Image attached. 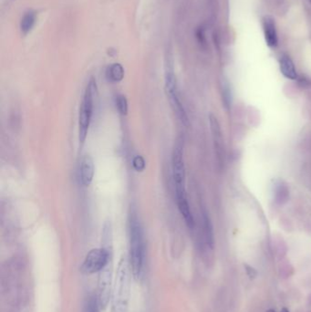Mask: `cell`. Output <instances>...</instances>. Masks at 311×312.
I'll list each match as a JSON object with an SVG mask.
<instances>
[{"mask_svg":"<svg viewBox=\"0 0 311 312\" xmlns=\"http://www.w3.org/2000/svg\"><path fill=\"white\" fill-rule=\"evenodd\" d=\"M275 312L274 310H268V311H267V312Z\"/></svg>","mask_w":311,"mask_h":312,"instance_id":"cell-22","label":"cell"},{"mask_svg":"<svg viewBox=\"0 0 311 312\" xmlns=\"http://www.w3.org/2000/svg\"><path fill=\"white\" fill-rule=\"evenodd\" d=\"M129 240H130V266L133 277L141 279L143 275L145 248L142 225L136 213L131 211L129 216Z\"/></svg>","mask_w":311,"mask_h":312,"instance_id":"cell-1","label":"cell"},{"mask_svg":"<svg viewBox=\"0 0 311 312\" xmlns=\"http://www.w3.org/2000/svg\"><path fill=\"white\" fill-rule=\"evenodd\" d=\"M276 192H277V197H277L276 198L277 202H279V204H283L287 201L288 196H289V190L286 186L279 185Z\"/></svg>","mask_w":311,"mask_h":312,"instance_id":"cell-16","label":"cell"},{"mask_svg":"<svg viewBox=\"0 0 311 312\" xmlns=\"http://www.w3.org/2000/svg\"><path fill=\"white\" fill-rule=\"evenodd\" d=\"M100 310H101V307L99 304L98 297L91 296L88 300L85 312H100Z\"/></svg>","mask_w":311,"mask_h":312,"instance_id":"cell-15","label":"cell"},{"mask_svg":"<svg viewBox=\"0 0 311 312\" xmlns=\"http://www.w3.org/2000/svg\"><path fill=\"white\" fill-rule=\"evenodd\" d=\"M110 261V255L108 247L94 248L89 252L82 263L81 270L85 275L101 272Z\"/></svg>","mask_w":311,"mask_h":312,"instance_id":"cell-4","label":"cell"},{"mask_svg":"<svg viewBox=\"0 0 311 312\" xmlns=\"http://www.w3.org/2000/svg\"><path fill=\"white\" fill-rule=\"evenodd\" d=\"M197 40H198V42H199V43L204 45V44H205V42H206V37H205V32H204V29H203L202 27H199V28L197 29Z\"/></svg>","mask_w":311,"mask_h":312,"instance_id":"cell-20","label":"cell"},{"mask_svg":"<svg viewBox=\"0 0 311 312\" xmlns=\"http://www.w3.org/2000/svg\"><path fill=\"white\" fill-rule=\"evenodd\" d=\"M97 94V83L96 80L92 77L89 81L85 93L83 95L80 113H79V141L80 143H84L87 138L88 131L91 125L93 117L94 98Z\"/></svg>","mask_w":311,"mask_h":312,"instance_id":"cell-3","label":"cell"},{"mask_svg":"<svg viewBox=\"0 0 311 312\" xmlns=\"http://www.w3.org/2000/svg\"><path fill=\"white\" fill-rule=\"evenodd\" d=\"M106 78L111 82H119L124 78V69L120 63H113L106 70Z\"/></svg>","mask_w":311,"mask_h":312,"instance_id":"cell-12","label":"cell"},{"mask_svg":"<svg viewBox=\"0 0 311 312\" xmlns=\"http://www.w3.org/2000/svg\"><path fill=\"white\" fill-rule=\"evenodd\" d=\"M176 202H177V207L180 211L182 216L185 219L186 224L189 228H194L195 226V220L192 214L191 209L189 203L187 200V197H178L176 198Z\"/></svg>","mask_w":311,"mask_h":312,"instance_id":"cell-10","label":"cell"},{"mask_svg":"<svg viewBox=\"0 0 311 312\" xmlns=\"http://www.w3.org/2000/svg\"><path fill=\"white\" fill-rule=\"evenodd\" d=\"M223 97H224V102L225 106H229L231 94H230V90L228 85H226V86H224V87L223 88Z\"/></svg>","mask_w":311,"mask_h":312,"instance_id":"cell-18","label":"cell"},{"mask_svg":"<svg viewBox=\"0 0 311 312\" xmlns=\"http://www.w3.org/2000/svg\"><path fill=\"white\" fill-rule=\"evenodd\" d=\"M132 166L137 172H142L145 169V161L141 155H136L132 159Z\"/></svg>","mask_w":311,"mask_h":312,"instance_id":"cell-17","label":"cell"},{"mask_svg":"<svg viewBox=\"0 0 311 312\" xmlns=\"http://www.w3.org/2000/svg\"><path fill=\"white\" fill-rule=\"evenodd\" d=\"M263 28H264V35L266 42L268 44V47L275 48L279 44V37H278V31L276 23L272 17L266 16L263 21Z\"/></svg>","mask_w":311,"mask_h":312,"instance_id":"cell-8","label":"cell"},{"mask_svg":"<svg viewBox=\"0 0 311 312\" xmlns=\"http://www.w3.org/2000/svg\"><path fill=\"white\" fill-rule=\"evenodd\" d=\"M280 312H290V311L287 308H283Z\"/></svg>","mask_w":311,"mask_h":312,"instance_id":"cell-21","label":"cell"},{"mask_svg":"<svg viewBox=\"0 0 311 312\" xmlns=\"http://www.w3.org/2000/svg\"><path fill=\"white\" fill-rule=\"evenodd\" d=\"M95 173L94 162L90 155H85L82 157L79 167L80 180L84 186H89L93 180Z\"/></svg>","mask_w":311,"mask_h":312,"instance_id":"cell-7","label":"cell"},{"mask_svg":"<svg viewBox=\"0 0 311 312\" xmlns=\"http://www.w3.org/2000/svg\"><path fill=\"white\" fill-rule=\"evenodd\" d=\"M173 177L175 181V195L186 193V167L184 162V150L182 142L176 143L172 155Z\"/></svg>","mask_w":311,"mask_h":312,"instance_id":"cell-5","label":"cell"},{"mask_svg":"<svg viewBox=\"0 0 311 312\" xmlns=\"http://www.w3.org/2000/svg\"><path fill=\"white\" fill-rule=\"evenodd\" d=\"M98 301L101 309L105 310L112 293V265L111 261L99 272Z\"/></svg>","mask_w":311,"mask_h":312,"instance_id":"cell-6","label":"cell"},{"mask_svg":"<svg viewBox=\"0 0 311 312\" xmlns=\"http://www.w3.org/2000/svg\"><path fill=\"white\" fill-rule=\"evenodd\" d=\"M202 215L205 240H206V243H207L208 247L213 249V244H214L213 225H212V223H211V220L209 218V215H208L207 213L205 210H203Z\"/></svg>","mask_w":311,"mask_h":312,"instance_id":"cell-11","label":"cell"},{"mask_svg":"<svg viewBox=\"0 0 311 312\" xmlns=\"http://www.w3.org/2000/svg\"><path fill=\"white\" fill-rule=\"evenodd\" d=\"M116 107L121 115H126L128 112V102L125 96L118 95L116 97Z\"/></svg>","mask_w":311,"mask_h":312,"instance_id":"cell-14","label":"cell"},{"mask_svg":"<svg viewBox=\"0 0 311 312\" xmlns=\"http://www.w3.org/2000/svg\"><path fill=\"white\" fill-rule=\"evenodd\" d=\"M245 268H246V272L247 274V276L250 278V279H255L257 277V270L254 268L250 267L249 265L246 264L245 265Z\"/></svg>","mask_w":311,"mask_h":312,"instance_id":"cell-19","label":"cell"},{"mask_svg":"<svg viewBox=\"0 0 311 312\" xmlns=\"http://www.w3.org/2000/svg\"><path fill=\"white\" fill-rule=\"evenodd\" d=\"M130 260L126 257L120 258L117 268L114 286L112 289L111 312H127L131 293Z\"/></svg>","mask_w":311,"mask_h":312,"instance_id":"cell-2","label":"cell"},{"mask_svg":"<svg viewBox=\"0 0 311 312\" xmlns=\"http://www.w3.org/2000/svg\"><path fill=\"white\" fill-rule=\"evenodd\" d=\"M279 67L280 71L287 79L296 80L298 78V72L296 70L295 64L293 60L290 59V56L283 55L280 57L279 60Z\"/></svg>","mask_w":311,"mask_h":312,"instance_id":"cell-9","label":"cell"},{"mask_svg":"<svg viewBox=\"0 0 311 312\" xmlns=\"http://www.w3.org/2000/svg\"><path fill=\"white\" fill-rule=\"evenodd\" d=\"M37 19L36 12L32 10L27 11L22 17L20 22V29L24 35H27L32 30Z\"/></svg>","mask_w":311,"mask_h":312,"instance_id":"cell-13","label":"cell"}]
</instances>
